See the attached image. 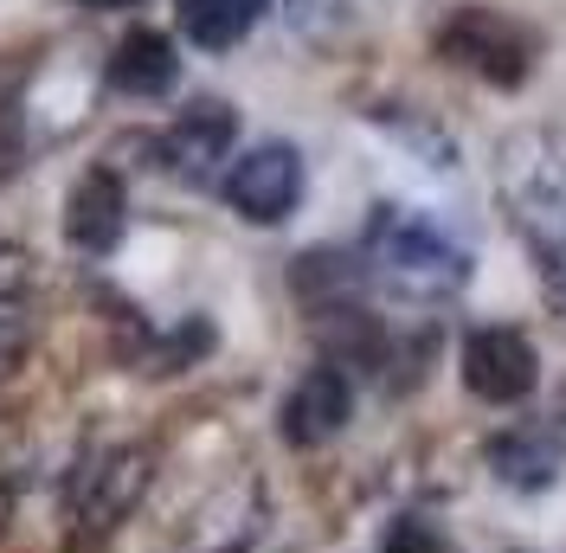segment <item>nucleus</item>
<instances>
[{
  "mask_svg": "<svg viewBox=\"0 0 566 553\" xmlns=\"http://www.w3.org/2000/svg\"><path fill=\"white\" fill-rule=\"evenodd\" d=\"M123 226H129L123 174L116 168H84L77 180H71V194H65V239H71V251L104 258V251H116Z\"/></svg>",
  "mask_w": 566,
  "mask_h": 553,
  "instance_id": "obj_8",
  "label": "nucleus"
},
{
  "mask_svg": "<svg viewBox=\"0 0 566 553\" xmlns=\"http://www.w3.org/2000/svg\"><path fill=\"white\" fill-rule=\"evenodd\" d=\"M258 489L232 483L226 495H212L207 509L193 515V534H187V553H245L251 534H258Z\"/></svg>",
  "mask_w": 566,
  "mask_h": 553,
  "instance_id": "obj_12",
  "label": "nucleus"
},
{
  "mask_svg": "<svg viewBox=\"0 0 566 553\" xmlns=\"http://www.w3.org/2000/svg\"><path fill=\"white\" fill-rule=\"evenodd\" d=\"M490 470L502 489H547L554 477L566 470V445L560 431H547V425H515V431H502L490 438Z\"/></svg>",
  "mask_w": 566,
  "mask_h": 553,
  "instance_id": "obj_10",
  "label": "nucleus"
},
{
  "mask_svg": "<svg viewBox=\"0 0 566 553\" xmlns=\"http://www.w3.org/2000/svg\"><path fill=\"white\" fill-rule=\"evenodd\" d=\"M495 200L509 212L515 239L528 244L547 303L566 310V142L547 129L502 136L495 148Z\"/></svg>",
  "mask_w": 566,
  "mask_h": 553,
  "instance_id": "obj_1",
  "label": "nucleus"
},
{
  "mask_svg": "<svg viewBox=\"0 0 566 553\" xmlns=\"http://www.w3.org/2000/svg\"><path fill=\"white\" fill-rule=\"evenodd\" d=\"M438 52L451 65L490 77L495 91H522L534 71V33L522 20L495 13V7H458L444 27H438Z\"/></svg>",
  "mask_w": 566,
  "mask_h": 553,
  "instance_id": "obj_3",
  "label": "nucleus"
},
{
  "mask_svg": "<svg viewBox=\"0 0 566 553\" xmlns=\"http://www.w3.org/2000/svg\"><path fill=\"white\" fill-rule=\"evenodd\" d=\"M232 136H239V116H232V104L200 97V104H187L175 123L161 129L155 155H161V168L180 174V180H207L212 161H226V155H232Z\"/></svg>",
  "mask_w": 566,
  "mask_h": 553,
  "instance_id": "obj_6",
  "label": "nucleus"
},
{
  "mask_svg": "<svg viewBox=\"0 0 566 553\" xmlns=\"http://www.w3.org/2000/svg\"><path fill=\"white\" fill-rule=\"evenodd\" d=\"M226 207L251 219V226H283L296 200H303V155L290 142H258L226 168Z\"/></svg>",
  "mask_w": 566,
  "mask_h": 553,
  "instance_id": "obj_4",
  "label": "nucleus"
},
{
  "mask_svg": "<svg viewBox=\"0 0 566 553\" xmlns=\"http://www.w3.org/2000/svg\"><path fill=\"white\" fill-rule=\"evenodd\" d=\"M348 418H354V380L335 361H322V367H310L303 380L283 393V445L316 450V445H328Z\"/></svg>",
  "mask_w": 566,
  "mask_h": 553,
  "instance_id": "obj_7",
  "label": "nucleus"
},
{
  "mask_svg": "<svg viewBox=\"0 0 566 553\" xmlns=\"http://www.w3.org/2000/svg\"><path fill=\"white\" fill-rule=\"evenodd\" d=\"M180 7V33L193 39L200 52H226L258 27L264 0H175Z\"/></svg>",
  "mask_w": 566,
  "mask_h": 553,
  "instance_id": "obj_13",
  "label": "nucleus"
},
{
  "mask_svg": "<svg viewBox=\"0 0 566 553\" xmlns=\"http://www.w3.org/2000/svg\"><path fill=\"white\" fill-rule=\"evenodd\" d=\"M380 553H444V528L424 515H399L380 534Z\"/></svg>",
  "mask_w": 566,
  "mask_h": 553,
  "instance_id": "obj_14",
  "label": "nucleus"
},
{
  "mask_svg": "<svg viewBox=\"0 0 566 553\" xmlns=\"http://www.w3.org/2000/svg\"><path fill=\"white\" fill-rule=\"evenodd\" d=\"M148 489V450H109L104 463L77 483V515L84 528H116Z\"/></svg>",
  "mask_w": 566,
  "mask_h": 553,
  "instance_id": "obj_11",
  "label": "nucleus"
},
{
  "mask_svg": "<svg viewBox=\"0 0 566 553\" xmlns=\"http://www.w3.org/2000/svg\"><path fill=\"white\" fill-rule=\"evenodd\" d=\"M20 148H27V142H20V116L0 104V180L20 168Z\"/></svg>",
  "mask_w": 566,
  "mask_h": 553,
  "instance_id": "obj_15",
  "label": "nucleus"
},
{
  "mask_svg": "<svg viewBox=\"0 0 566 553\" xmlns=\"http://www.w3.org/2000/svg\"><path fill=\"white\" fill-rule=\"evenodd\" d=\"M360 264L406 303H444L470 283V251L444 226L406 207H374L367 232H360Z\"/></svg>",
  "mask_w": 566,
  "mask_h": 553,
  "instance_id": "obj_2",
  "label": "nucleus"
},
{
  "mask_svg": "<svg viewBox=\"0 0 566 553\" xmlns=\"http://www.w3.org/2000/svg\"><path fill=\"white\" fill-rule=\"evenodd\" d=\"M71 7H91V13H123V7H142V0H71Z\"/></svg>",
  "mask_w": 566,
  "mask_h": 553,
  "instance_id": "obj_16",
  "label": "nucleus"
},
{
  "mask_svg": "<svg viewBox=\"0 0 566 553\" xmlns=\"http://www.w3.org/2000/svg\"><path fill=\"white\" fill-rule=\"evenodd\" d=\"M541 380V354L522 328L495 322V328H470L463 342V386L483 399V406H522Z\"/></svg>",
  "mask_w": 566,
  "mask_h": 553,
  "instance_id": "obj_5",
  "label": "nucleus"
},
{
  "mask_svg": "<svg viewBox=\"0 0 566 553\" xmlns=\"http://www.w3.org/2000/svg\"><path fill=\"white\" fill-rule=\"evenodd\" d=\"M109 84L123 91V97H142V104H155V97H168L180 84V52L168 33H155V27H136V33L116 39V52H109Z\"/></svg>",
  "mask_w": 566,
  "mask_h": 553,
  "instance_id": "obj_9",
  "label": "nucleus"
}]
</instances>
